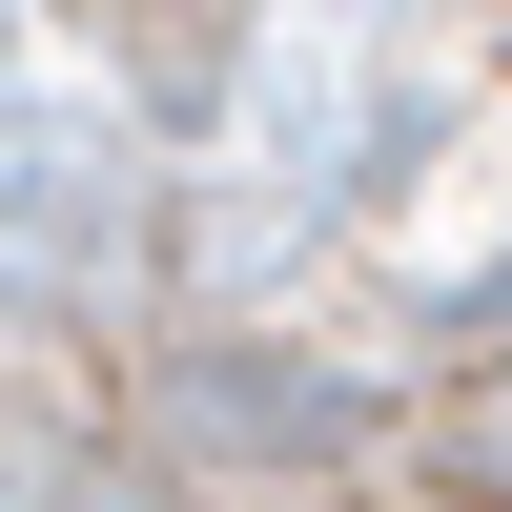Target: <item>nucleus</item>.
<instances>
[{
	"label": "nucleus",
	"mask_w": 512,
	"mask_h": 512,
	"mask_svg": "<svg viewBox=\"0 0 512 512\" xmlns=\"http://www.w3.org/2000/svg\"><path fill=\"white\" fill-rule=\"evenodd\" d=\"M492 410H512V390H492Z\"/></svg>",
	"instance_id": "2"
},
{
	"label": "nucleus",
	"mask_w": 512,
	"mask_h": 512,
	"mask_svg": "<svg viewBox=\"0 0 512 512\" xmlns=\"http://www.w3.org/2000/svg\"><path fill=\"white\" fill-rule=\"evenodd\" d=\"M164 431H185V451H246V472H308V451H349V390L287 369V349H205V369H164Z\"/></svg>",
	"instance_id": "1"
}]
</instances>
